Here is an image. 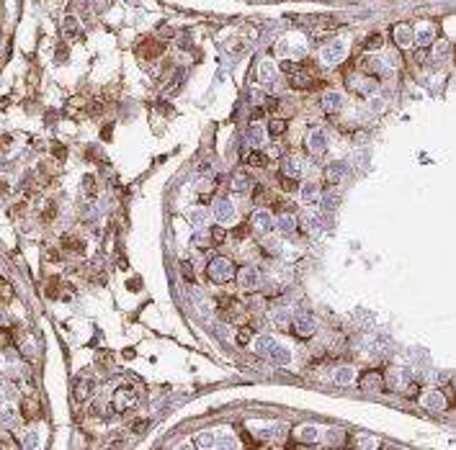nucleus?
Wrapping results in <instances>:
<instances>
[{"instance_id":"9b49d317","label":"nucleus","mask_w":456,"mask_h":450,"mask_svg":"<svg viewBox=\"0 0 456 450\" xmlns=\"http://www.w3.org/2000/svg\"><path fill=\"white\" fill-rule=\"evenodd\" d=\"M395 41H397L400 49H407V47H412V41H415V34H412L410 26L400 24V26H395Z\"/></svg>"},{"instance_id":"f3484780","label":"nucleus","mask_w":456,"mask_h":450,"mask_svg":"<svg viewBox=\"0 0 456 450\" xmlns=\"http://www.w3.org/2000/svg\"><path fill=\"white\" fill-rule=\"evenodd\" d=\"M271 360H273V363H278V366H289L291 363V350L286 345H276L273 352H271Z\"/></svg>"},{"instance_id":"f8f14e48","label":"nucleus","mask_w":456,"mask_h":450,"mask_svg":"<svg viewBox=\"0 0 456 450\" xmlns=\"http://www.w3.org/2000/svg\"><path fill=\"white\" fill-rule=\"evenodd\" d=\"M276 345H278L276 337H271V334H258V337H255V350H258V355L271 357V352H273Z\"/></svg>"},{"instance_id":"7ed1b4c3","label":"nucleus","mask_w":456,"mask_h":450,"mask_svg":"<svg viewBox=\"0 0 456 450\" xmlns=\"http://www.w3.org/2000/svg\"><path fill=\"white\" fill-rule=\"evenodd\" d=\"M211 214H214V219L219 224H227V221L235 219V204L230 198H216L214 206H211Z\"/></svg>"},{"instance_id":"cd10ccee","label":"nucleus","mask_w":456,"mask_h":450,"mask_svg":"<svg viewBox=\"0 0 456 450\" xmlns=\"http://www.w3.org/2000/svg\"><path fill=\"white\" fill-rule=\"evenodd\" d=\"M320 227H322V224H320V219H317L315 214H312V216H310V214L304 216V229H307V234H317Z\"/></svg>"},{"instance_id":"dca6fc26","label":"nucleus","mask_w":456,"mask_h":450,"mask_svg":"<svg viewBox=\"0 0 456 450\" xmlns=\"http://www.w3.org/2000/svg\"><path fill=\"white\" fill-rule=\"evenodd\" d=\"M276 229H278L281 234H294V229H296V219H294L291 214L278 216V219H276Z\"/></svg>"},{"instance_id":"6ab92c4d","label":"nucleus","mask_w":456,"mask_h":450,"mask_svg":"<svg viewBox=\"0 0 456 450\" xmlns=\"http://www.w3.org/2000/svg\"><path fill=\"white\" fill-rule=\"evenodd\" d=\"M188 219H191V224H193L196 229H206V227H209V214H206L204 209H193Z\"/></svg>"},{"instance_id":"412c9836","label":"nucleus","mask_w":456,"mask_h":450,"mask_svg":"<svg viewBox=\"0 0 456 450\" xmlns=\"http://www.w3.org/2000/svg\"><path fill=\"white\" fill-rule=\"evenodd\" d=\"M91 389H93V384H91L88 378H85V381L78 378V381H75V399H78V401L88 399V396H91Z\"/></svg>"},{"instance_id":"a211bd4d","label":"nucleus","mask_w":456,"mask_h":450,"mask_svg":"<svg viewBox=\"0 0 456 450\" xmlns=\"http://www.w3.org/2000/svg\"><path fill=\"white\" fill-rule=\"evenodd\" d=\"M296 437L304 440V442H317V440H320V427H315V424H304V427H299V430H296Z\"/></svg>"},{"instance_id":"b1692460","label":"nucleus","mask_w":456,"mask_h":450,"mask_svg":"<svg viewBox=\"0 0 456 450\" xmlns=\"http://www.w3.org/2000/svg\"><path fill=\"white\" fill-rule=\"evenodd\" d=\"M343 175H345V165L343 162H333L328 167V180H330V183H340Z\"/></svg>"},{"instance_id":"79ce46f5","label":"nucleus","mask_w":456,"mask_h":450,"mask_svg":"<svg viewBox=\"0 0 456 450\" xmlns=\"http://www.w3.org/2000/svg\"><path fill=\"white\" fill-rule=\"evenodd\" d=\"M330 432H333V435H328V442H330V445H338V442H340V430H330Z\"/></svg>"},{"instance_id":"4468645a","label":"nucleus","mask_w":456,"mask_h":450,"mask_svg":"<svg viewBox=\"0 0 456 450\" xmlns=\"http://www.w3.org/2000/svg\"><path fill=\"white\" fill-rule=\"evenodd\" d=\"M322 108L328 111V114H335V111L343 108V93H338V90H333V93H328L322 98Z\"/></svg>"},{"instance_id":"ea45409f","label":"nucleus","mask_w":456,"mask_h":450,"mask_svg":"<svg viewBox=\"0 0 456 450\" xmlns=\"http://www.w3.org/2000/svg\"><path fill=\"white\" fill-rule=\"evenodd\" d=\"M387 384H389V386H397V384H400V376L389 371V373H387Z\"/></svg>"},{"instance_id":"bb28decb","label":"nucleus","mask_w":456,"mask_h":450,"mask_svg":"<svg viewBox=\"0 0 456 450\" xmlns=\"http://www.w3.org/2000/svg\"><path fill=\"white\" fill-rule=\"evenodd\" d=\"M214 442H216V435H214V432H201V435L196 437V447H201V450L214 447Z\"/></svg>"},{"instance_id":"423d86ee","label":"nucleus","mask_w":456,"mask_h":450,"mask_svg":"<svg viewBox=\"0 0 456 450\" xmlns=\"http://www.w3.org/2000/svg\"><path fill=\"white\" fill-rule=\"evenodd\" d=\"M253 227H255L258 232L268 234V232H273V229H276V219H273L266 209H258V211L253 214Z\"/></svg>"},{"instance_id":"f257e3e1","label":"nucleus","mask_w":456,"mask_h":450,"mask_svg":"<svg viewBox=\"0 0 456 450\" xmlns=\"http://www.w3.org/2000/svg\"><path fill=\"white\" fill-rule=\"evenodd\" d=\"M345 54H348V44H345L343 39H333V41H328L322 47L320 59L328 64V67H335V64H340L345 59Z\"/></svg>"},{"instance_id":"9d476101","label":"nucleus","mask_w":456,"mask_h":450,"mask_svg":"<svg viewBox=\"0 0 456 450\" xmlns=\"http://www.w3.org/2000/svg\"><path fill=\"white\" fill-rule=\"evenodd\" d=\"M134 401H137V394L132 386H121L116 391V409H129V407H134Z\"/></svg>"},{"instance_id":"2eb2a0df","label":"nucleus","mask_w":456,"mask_h":450,"mask_svg":"<svg viewBox=\"0 0 456 450\" xmlns=\"http://www.w3.org/2000/svg\"><path fill=\"white\" fill-rule=\"evenodd\" d=\"M245 139H248L250 147H260V144L266 142V129L260 126V124H253V126L248 129V134H245Z\"/></svg>"},{"instance_id":"f704fd0d","label":"nucleus","mask_w":456,"mask_h":450,"mask_svg":"<svg viewBox=\"0 0 456 450\" xmlns=\"http://www.w3.org/2000/svg\"><path fill=\"white\" fill-rule=\"evenodd\" d=\"M24 447H29V450H34V447H39V435L31 430L29 435H26V440H24Z\"/></svg>"},{"instance_id":"4c0bfd02","label":"nucleus","mask_w":456,"mask_h":450,"mask_svg":"<svg viewBox=\"0 0 456 450\" xmlns=\"http://www.w3.org/2000/svg\"><path fill=\"white\" fill-rule=\"evenodd\" d=\"M335 204H338V196H328V198H325V211L335 209Z\"/></svg>"},{"instance_id":"4be33fe9","label":"nucleus","mask_w":456,"mask_h":450,"mask_svg":"<svg viewBox=\"0 0 456 450\" xmlns=\"http://www.w3.org/2000/svg\"><path fill=\"white\" fill-rule=\"evenodd\" d=\"M415 41L420 44V47H430L433 44V26H420L418 34H415Z\"/></svg>"},{"instance_id":"c85d7f7f","label":"nucleus","mask_w":456,"mask_h":450,"mask_svg":"<svg viewBox=\"0 0 456 450\" xmlns=\"http://www.w3.org/2000/svg\"><path fill=\"white\" fill-rule=\"evenodd\" d=\"M214 447H237V440H235V437H232V435H230V432L224 430V432H222L219 437H216Z\"/></svg>"},{"instance_id":"72a5a7b5","label":"nucleus","mask_w":456,"mask_h":450,"mask_svg":"<svg viewBox=\"0 0 456 450\" xmlns=\"http://www.w3.org/2000/svg\"><path fill=\"white\" fill-rule=\"evenodd\" d=\"M379 62H382V59H376V57H371V59L366 57V59H363V67H366V70H371V72H379V70H382Z\"/></svg>"},{"instance_id":"39448f33","label":"nucleus","mask_w":456,"mask_h":450,"mask_svg":"<svg viewBox=\"0 0 456 450\" xmlns=\"http://www.w3.org/2000/svg\"><path fill=\"white\" fill-rule=\"evenodd\" d=\"M294 329H296V334H301V337H312V334H315V319H312V314H310V311H296V317H294Z\"/></svg>"},{"instance_id":"a19ab883","label":"nucleus","mask_w":456,"mask_h":450,"mask_svg":"<svg viewBox=\"0 0 456 450\" xmlns=\"http://www.w3.org/2000/svg\"><path fill=\"white\" fill-rule=\"evenodd\" d=\"M211 239H214V242H222V239H224V229H222V227H216V229L211 232Z\"/></svg>"},{"instance_id":"393cba45","label":"nucleus","mask_w":456,"mask_h":450,"mask_svg":"<svg viewBox=\"0 0 456 450\" xmlns=\"http://www.w3.org/2000/svg\"><path fill=\"white\" fill-rule=\"evenodd\" d=\"M353 87L358 90V93H363V96H371L374 90H376V80H371V77H363V80H358Z\"/></svg>"},{"instance_id":"37998d69","label":"nucleus","mask_w":456,"mask_h":450,"mask_svg":"<svg viewBox=\"0 0 456 450\" xmlns=\"http://www.w3.org/2000/svg\"><path fill=\"white\" fill-rule=\"evenodd\" d=\"M183 276H186L188 281L193 278V270H191V265H188V262H183Z\"/></svg>"},{"instance_id":"58836bf2","label":"nucleus","mask_w":456,"mask_h":450,"mask_svg":"<svg viewBox=\"0 0 456 450\" xmlns=\"http://www.w3.org/2000/svg\"><path fill=\"white\" fill-rule=\"evenodd\" d=\"M358 445H361V447H376V440H374V437H361Z\"/></svg>"},{"instance_id":"aec40b11","label":"nucleus","mask_w":456,"mask_h":450,"mask_svg":"<svg viewBox=\"0 0 456 450\" xmlns=\"http://www.w3.org/2000/svg\"><path fill=\"white\" fill-rule=\"evenodd\" d=\"M333 381H335L338 386H348L351 381H353V368H348V366L338 368V371H335V376H333Z\"/></svg>"},{"instance_id":"473e14b6","label":"nucleus","mask_w":456,"mask_h":450,"mask_svg":"<svg viewBox=\"0 0 456 450\" xmlns=\"http://www.w3.org/2000/svg\"><path fill=\"white\" fill-rule=\"evenodd\" d=\"M248 162H250L253 167H263V165H266V157L260 154V152H253V154L248 157Z\"/></svg>"},{"instance_id":"5701e85b","label":"nucleus","mask_w":456,"mask_h":450,"mask_svg":"<svg viewBox=\"0 0 456 450\" xmlns=\"http://www.w3.org/2000/svg\"><path fill=\"white\" fill-rule=\"evenodd\" d=\"M281 172H284L286 177H299L301 175V167H299L296 160H284V162H281Z\"/></svg>"},{"instance_id":"7c9ffc66","label":"nucleus","mask_w":456,"mask_h":450,"mask_svg":"<svg viewBox=\"0 0 456 450\" xmlns=\"http://www.w3.org/2000/svg\"><path fill=\"white\" fill-rule=\"evenodd\" d=\"M13 422H16V409H11V407H8V409L0 412V424H3V427H11Z\"/></svg>"},{"instance_id":"6e6552de","label":"nucleus","mask_w":456,"mask_h":450,"mask_svg":"<svg viewBox=\"0 0 456 450\" xmlns=\"http://www.w3.org/2000/svg\"><path fill=\"white\" fill-rule=\"evenodd\" d=\"M423 407L428 409V412H443V407H446V399H443V394L441 391H425L423 394Z\"/></svg>"},{"instance_id":"e433bc0d","label":"nucleus","mask_w":456,"mask_h":450,"mask_svg":"<svg viewBox=\"0 0 456 450\" xmlns=\"http://www.w3.org/2000/svg\"><path fill=\"white\" fill-rule=\"evenodd\" d=\"M284 129H286V126H284V121H271V126H268V131H271V134H276V137H278V134H284Z\"/></svg>"},{"instance_id":"2f4dec72","label":"nucleus","mask_w":456,"mask_h":450,"mask_svg":"<svg viewBox=\"0 0 456 450\" xmlns=\"http://www.w3.org/2000/svg\"><path fill=\"white\" fill-rule=\"evenodd\" d=\"M379 386H382V378H379V376L368 373V376L363 378V389H379Z\"/></svg>"},{"instance_id":"a878e982","label":"nucleus","mask_w":456,"mask_h":450,"mask_svg":"<svg viewBox=\"0 0 456 450\" xmlns=\"http://www.w3.org/2000/svg\"><path fill=\"white\" fill-rule=\"evenodd\" d=\"M62 31L67 34V36H78V31H80V26H78V18L75 16H67L62 21Z\"/></svg>"},{"instance_id":"ddd939ff","label":"nucleus","mask_w":456,"mask_h":450,"mask_svg":"<svg viewBox=\"0 0 456 450\" xmlns=\"http://www.w3.org/2000/svg\"><path fill=\"white\" fill-rule=\"evenodd\" d=\"M301 201H304L307 206H317V204H320V186H317V183L301 186Z\"/></svg>"},{"instance_id":"20e7f679","label":"nucleus","mask_w":456,"mask_h":450,"mask_svg":"<svg viewBox=\"0 0 456 450\" xmlns=\"http://www.w3.org/2000/svg\"><path fill=\"white\" fill-rule=\"evenodd\" d=\"M237 283H240L243 291H258L260 288V273L258 267H240V273H237Z\"/></svg>"},{"instance_id":"0eeeda50","label":"nucleus","mask_w":456,"mask_h":450,"mask_svg":"<svg viewBox=\"0 0 456 450\" xmlns=\"http://www.w3.org/2000/svg\"><path fill=\"white\" fill-rule=\"evenodd\" d=\"M325 147H328V134H325L322 129L310 131V137H307V149H310L312 154H322Z\"/></svg>"},{"instance_id":"c9c22d12","label":"nucleus","mask_w":456,"mask_h":450,"mask_svg":"<svg viewBox=\"0 0 456 450\" xmlns=\"http://www.w3.org/2000/svg\"><path fill=\"white\" fill-rule=\"evenodd\" d=\"M379 47H382V36L379 34H374V36L366 39V49H379Z\"/></svg>"},{"instance_id":"1a4fd4ad","label":"nucleus","mask_w":456,"mask_h":450,"mask_svg":"<svg viewBox=\"0 0 456 450\" xmlns=\"http://www.w3.org/2000/svg\"><path fill=\"white\" fill-rule=\"evenodd\" d=\"M258 80L263 82L266 87H273V85H276V64H273L271 59H263V62H260Z\"/></svg>"},{"instance_id":"f03ea898","label":"nucleus","mask_w":456,"mask_h":450,"mask_svg":"<svg viewBox=\"0 0 456 450\" xmlns=\"http://www.w3.org/2000/svg\"><path fill=\"white\" fill-rule=\"evenodd\" d=\"M206 273H209V278L214 283H227V281L235 278V265H232L230 257H214L209 262V267H206Z\"/></svg>"},{"instance_id":"c756f323","label":"nucleus","mask_w":456,"mask_h":450,"mask_svg":"<svg viewBox=\"0 0 456 450\" xmlns=\"http://www.w3.org/2000/svg\"><path fill=\"white\" fill-rule=\"evenodd\" d=\"M250 186H253V183H250V177H245V175H237L232 188H235L237 193H248V191H250Z\"/></svg>"}]
</instances>
